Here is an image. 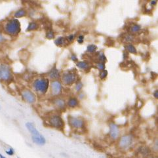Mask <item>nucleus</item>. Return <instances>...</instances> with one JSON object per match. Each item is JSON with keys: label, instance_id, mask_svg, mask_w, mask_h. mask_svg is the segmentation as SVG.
<instances>
[{"label": "nucleus", "instance_id": "nucleus-35", "mask_svg": "<svg viewBox=\"0 0 158 158\" xmlns=\"http://www.w3.org/2000/svg\"><path fill=\"white\" fill-rule=\"evenodd\" d=\"M0 158H6V157L4 156L2 154L0 153Z\"/></svg>", "mask_w": 158, "mask_h": 158}, {"label": "nucleus", "instance_id": "nucleus-2", "mask_svg": "<svg viewBox=\"0 0 158 158\" xmlns=\"http://www.w3.org/2000/svg\"><path fill=\"white\" fill-rule=\"evenodd\" d=\"M133 143V136L131 135H126L122 136L119 140V148L122 150H127L130 148Z\"/></svg>", "mask_w": 158, "mask_h": 158}, {"label": "nucleus", "instance_id": "nucleus-26", "mask_svg": "<svg viewBox=\"0 0 158 158\" xmlns=\"http://www.w3.org/2000/svg\"><path fill=\"white\" fill-rule=\"evenodd\" d=\"M97 68H98L99 70H104L105 65H104V63H102V62L97 63Z\"/></svg>", "mask_w": 158, "mask_h": 158}, {"label": "nucleus", "instance_id": "nucleus-7", "mask_svg": "<svg viewBox=\"0 0 158 158\" xmlns=\"http://www.w3.org/2000/svg\"><path fill=\"white\" fill-rule=\"evenodd\" d=\"M119 136V129L117 125L111 123L110 124V136L113 140H116Z\"/></svg>", "mask_w": 158, "mask_h": 158}, {"label": "nucleus", "instance_id": "nucleus-1", "mask_svg": "<svg viewBox=\"0 0 158 158\" xmlns=\"http://www.w3.org/2000/svg\"><path fill=\"white\" fill-rule=\"evenodd\" d=\"M5 30L10 35H16L19 34L21 30L19 21L17 19H13L9 21L5 26Z\"/></svg>", "mask_w": 158, "mask_h": 158}, {"label": "nucleus", "instance_id": "nucleus-19", "mask_svg": "<svg viewBox=\"0 0 158 158\" xmlns=\"http://www.w3.org/2000/svg\"><path fill=\"white\" fill-rule=\"evenodd\" d=\"M66 43V40L64 38H63V37H60L58 39H56L55 41V44L56 45L58 46H60V45H64Z\"/></svg>", "mask_w": 158, "mask_h": 158}, {"label": "nucleus", "instance_id": "nucleus-16", "mask_svg": "<svg viewBox=\"0 0 158 158\" xmlns=\"http://www.w3.org/2000/svg\"><path fill=\"white\" fill-rule=\"evenodd\" d=\"M78 104H79L78 101L76 98H72L68 102V106L70 107V108H75V107H76L77 105H78Z\"/></svg>", "mask_w": 158, "mask_h": 158}, {"label": "nucleus", "instance_id": "nucleus-3", "mask_svg": "<svg viewBox=\"0 0 158 158\" xmlns=\"http://www.w3.org/2000/svg\"><path fill=\"white\" fill-rule=\"evenodd\" d=\"M34 87L35 91L42 94H45L49 87V80L47 79L37 80L34 83Z\"/></svg>", "mask_w": 158, "mask_h": 158}, {"label": "nucleus", "instance_id": "nucleus-25", "mask_svg": "<svg viewBox=\"0 0 158 158\" xmlns=\"http://www.w3.org/2000/svg\"><path fill=\"white\" fill-rule=\"evenodd\" d=\"M5 153H6L8 156H13L15 154V150L12 148H9L8 150H5Z\"/></svg>", "mask_w": 158, "mask_h": 158}, {"label": "nucleus", "instance_id": "nucleus-24", "mask_svg": "<svg viewBox=\"0 0 158 158\" xmlns=\"http://www.w3.org/2000/svg\"><path fill=\"white\" fill-rule=\"evenodd\" d=\"M46 38L48 39H53L55 38V34L52 31L50 30L49 31H47V34H46Z\"/></svg>", "mask_w": 158, "mask_h": 158}, {"label": "nucleus", "instance_id": "nucleus-4", "mask_svg": "<svg viewBox=\"0 0 158 158\" xmlns=\"http://www.w3.org/2000/svg\"><path fill=\"white\" fill-rule=\"evenodd\" d=\"M48 123L51 127L59 130H62L64 127V121H63L60 116L57 115H52L49 119Z\"/></svg>", "mask_w": 158, "mask_h": 158}, {"label": "nucleus", "instance_id": "nucleus-17", "mask_svg": "<svg viewBox=\"0 0 158 158\" xmlns=\"http://www.w3.org/2000/svg\"><path fill=\"white\" fill-rule=\"evenodd\" d=\"M125 49L127 50V51H129L131 53H133V54H136V49L134 45H133L132 44H128L125 46Z\"/></svg>", "mask_w": 158, "mask_h": 158}, {"label": "nucleus", "instance_id": "nucleus-5", "mask_svg": "<svg viewBox=\"0 0 158 158\" xmlns=\"http://www.w3.org/2000/svg\"><path fill=\"white\" fill-rule=\"evenodd\" d=\"M68 123L70 127L76 129H81L85 126V122L83 119L80 118H73L69 116L68 118Z\"/></svg>", "mask_w": 158, "mask_h": 158}, {"label": "nucleus", "instance_id": "nucleus-34", "mask_svg": "<svg viewBox=\"0 0 158 158\" xmlns=\"http://www.w3.org/2000/svg\"><path fill=\"white\" fill-rule=\"evenodd\" d=\"M3 40H4L3 37L1 35V34H0V43H1V42H2Z\"/></svg>", "mask_w": 158, "mask_h": 158}, {"label": "nucleus", "instance_id": "nucleus-15", "mask_svg": "<svg viewBox=\"0 0 158 158\" xmlns=\"http://www.w3.org/2000/svg\"><path fill=\"white\" fill-rule=\"evenodd\" d=\"M53 102L56 106L59 107L60 108H64L65 107V102L64 100H62L61 98L55 99Z\"/></svg>", "mask_w": 158, "mask_h": 158}, {"label": "nucleus", "instance_id": "nucleus-23", "mask_svg": "<svg viewBox=\"0 0 158 158\" xmlns=\"http://www.w3.org/2000/svg\"><path fill=\"white\" fill-rule=\"evenodd\" d=\"M97 47L95 45H89L87 47V52H94L96 51Z\"/></svg>", "mask_w": 158, "mask_h": 158}, {"label": "nucleus", "instance_id": "nucleus-12", "mask_svg": "<svg viewBox=\"0 0 158 158\" xmlns=\"http://www.w3.org/2000/svg\"><path fill=\"white\" fill-rule=\"evenodd\" d=\"M26 127L29 131L30 134L31 135V136H39L41 135L38 131V130L37 129L36 127H35V125H34L33 123H31V122L26 123Z\"/></svg>", "mask_w": 158, "mask_h": 158}, {"label": "nucleus", "instance_id": "nucleus-18", "mask_svg": "<svg viewBox=\"0 0 158 158\" xmlns=\"http://www.w3.org/2000/svg\"><path fill=\"white\" fill-rule=\"evenodd\" d=\"M26 10L24 9H20L15 13V17H17V18H20V17H24V16H26Z\"/></svg>", "mask_w": 158, "mask_h": 158}, {"label": "nucleus", "instance_id": "nucleus-6", "mask_svg": "<svg viewBox=\"0 0 158 158\" xmlns=\"http://www.w3.org/2000/svg\"><path fill=\"white\" fill-rule=\"evenodd\" d=\"M0 78L3 81H9L12 78L10 68L6 64L0 65Z\"/></svg>", "mask_w": 158, "mask_h": 158}, {"label": "nucleus", "instance_id": "nucleus-11", "mask_svg": "<svg viewBox=\"0 0 158 158\" xmlns=\"http://www.w3.org/2000/svg\"><path fill=\"white\" fill-rule=\"evenodd\" d=\"M52 93L55 95L59 94L62 90V85L59 81H53L51 83Z\"/></svg>", "mask_w": 158, "mask_h": 158}, {"label": "nucleus", "instance_id": "nucleus-31", "mask_svg": "<svg viewBox=\"0 0 158 158\" xmlns=\"http://www.w3.org/2000/svg\"><path fill=\"white\" fill-rule=\"evenodd\" d=\"M73 39H74V35H70L68 38V40H69V41H72Z\"/></svg>", "mask_w": 158, "mask_h": 158}, {"label": "nucleus", "instance_id": "nucleus-13", "mask_svg": "<svg viewBox=\"0 0 158 158\" xmlns=\"http://www.w3.org/2000/svg\"><path fill=\"white\" fill-rule=\"evenodd\" d=\"M31 140H32L34 143L39 146H44L46 143V140L42 135L37 136H31Z\"/></svg>", "mask_w": 158, "mask_h": 158}, {"label": "nucleus", "instance_id": "nucleus-28", "mask_svg": "<svg viewBox=\"0 0 158 158\" xmlns=\"http://www.w3.org/2000/svg\"><path fill=\"white\" fill-rule=\"evenodd\" d=\"M83 87V84H82V83H81V82H79L77 85H76V90L77 91H80L81 89V88Z\"/></svg>", "mask_w": 158, "mask_h": 158}, {"label": "nucleus", "instance_id": "nucleus-20", "mask_svg": "<svg viewBox=\"0 0 158 158\" xmlns=\"http://www.w3.org/2000/svg\"><path fill=\"white\" fill-rule=\"evenodd\" d=\"M77 66L81 69H87L89 66L88 63L85 61H81V62H78L77 63Z\"/></svg>", "mask_w": 158, "mask_h": 158}, {"label": "nucleus", "instance_id": "nucleus-32", "mask_svg": "<svg viewBox=\"0 0 158 158\" xmlns=\"http://www.w3.org/2000/svg\"><path fill=\"white\" fill-rule=\"evenodd\" d=\"M154 97H155V98H158V91H157V90H156V91L154 92Z\"/></svg>", "mask_w": 158, "mask_h": 158}, {"label": "nucleus", "instance_id": "nucleus-14", "mask_svg": "<svg viewBox=\"0 0 158 158\" xmlns=\"http://www.w3.org/2000/svg\"><path fill=\"white\" fill-rule=\"evenodd\" d=\"M49 76L51 79H52V80H57V79H59L60 73L59 70H58L55 67H54L49 73Z\"/></svg>", "mask_w": 158, "mask_h": 158}, {"label": "nucleus", "instance_id": "nucleus-22", "mask_svg": "<svg viewBox=\"0 0 158 158\" xmlns=\"http://www.w3.org/2000/svg\"><path fill=\"white\" fill-rule=\"evenodd\" d=\"M140 28H141L140 26H139L138 24H133V26H131L130 30L131 31H132V32L136 33V32H138V31H139Z\"/></svg>", "mask_w": 158, "mask_h": 158}, {"label": "nucleus", "instance_id": "nucleus-33", "mask_svg": "<svg viewBox=\"0 0 158 158\" xmlns=\"http://www.w3.org/2000/svg\"><path fill=\"white\" fill-rule=\"evenodd\" d=\"M146 158H157V157L156 156H154V155H150V156H149L148 157H146Z\"/></svg>", "mask_w": 158, "mask_h": 158}, {"label": "nucleus", "instance_id": "nucleus-30", "mask_svg": "<svg viewBox=\"0 0 158 158\" xmlns=\"http://www.w3.org/2000/svg\"><path fill=\"white\" fill-rule=\"evenodd\" d=\"M71 59H72V60H73V61H76L77 59V56H76L75 55H73V54L72 55Z\"/></svg>", "mask_w": 158, "mask_h": 158}, {"label": "nucleus", "instance_id": "nucleus-21", "mask_svg": "<svg viewBox=\"0 0 158 158\" xmlns=\"http://www.w3.org/2000/svg\"><path fill=\"white\" fill-rule=\"evenodd\" d=\"M38 28V26L37 24V23H31L29 24L28 28H27V31H32V30H35L37 28Z\"/></svg>", "mask_w": 158, "mask_h": 158}, {"label": "nucleus", "instance_id": "nucleus-10", "mask_svg": "<svg viewBox=\"0 0 158 158\" xmlns=\"http://www.w3.org/2000/svg\"><path fill=\"white\" fill-rule=\"evenodd\" d=\"M22 95L23 98L28 103L31 104V103L35 102V94L29 90H24L22 93Z\"/></svg>", "mask_w": 158, "mask_h": 158}, {"label": "nucleus", "instance_id": "nucleus-27", "mask_svg": "<svg viewBox=\"0 0 158 158\" xmlns=\"http://www.w3.org/2000/svg\"><path fill=\"white\" fill-rule=\"evenodd\" d=\"M108 75V72L106 70H103L101 73H100V77L101 79L106 78Z\"/></svg>", "mask_w": 158, "mask_h": 158}, {"label": "nucleus", "instance_id": "nucleus-8", "mask_svg": "<svg viewBox=\"0 0 158 158\" xmlns=\"http://www.w3.org/2000/svg\"><path fill=\"white\" fill-rule=\"evenodd\" d=\"M76 81V76L73 73H66L62 76V81L65 85H71Z\"/></svg>", "mask_w": 158, "mask_h": 158}, {"label": "nucleus", "instance_id": "nucleus-29", "mask_svg": "<svg viewBox=\"0 0 158 158\" xmlns=\"http://www.w3.org/2000/svg\"><path fill=\"white\" fill-rule=\"evenodd\" d=\"M83 39H84V36H83V35H80V36H79L78 40H77L78 43H79V44H81L83 43Z\"/></svg>", "mask_w": 158, "mask_h": 158}, {"label": "nucleus", "instance_id": "nucleus-36", "mask_svg": "<svg viewBox=\"0 0 158 158\" xmlns=\"http://www.w3.org/2000/svg\"><path fill=\"white\" fill-rule=\"evenodd\" d=\"M156 3H157L156 1H152V2H151V4H152V5H156Z\"/></svg>", "mask_w": 158, "mask_h": 158}, {"label": "nucleus", "instance_id": "nucleus-9", "mask_svg": "<svg viewBox=\"0 0 158 158\" xmlns=\"http://www.w3.org/2000/svg\"><path fill=\"white\" fill-rule=\"evenodd\" d=\"M150 155H152L151 150L147 146H140L137 150V156L140 158H146Z\"/></svg>", "mask_w": 158, "mask_h": 158}]
</instances>
